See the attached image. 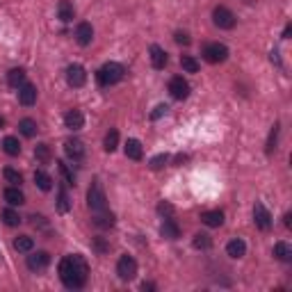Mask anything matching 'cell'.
I'll return each mask as SVG.
<instances>
[{"mask_svg": "<svg viewBox=\"0 0 292 292\" xmlns=\"http://www.w3.org/2000/svg\"><path fill=\"white\" fill-rule=\"evenodd\" d=\"M87 276H89V265L80 253H73V256H66L60 260V278L69 290H80L87 283Z\"/></svg>", "mask_w": 292, "mask_h": 292, "instance_id": "6da1fadb", "label": "cell"}, {"mask_svg": "<svg viewBox=\"0 0 292 292\" xmlns=\"http://www.w3.org/2000/svg\"><path fill=\"white\" fill-rule=\"evenodd\" d=\"M126 75V69L119 62H105L99 71H96V80H99L101 87H112V84L121 82Z\"/></svg>", "mask_w": 292, "mask_h": 292, "instance_id": "7a4b0ae2", "label": "cell"}, {"mask_svg": "<svg viewBox=\"0 0 292 292\" xmlns=\"http://www.w3.org/2000/svg\"><path fill=\"white\" fill-rule=\"evenodd\" d=\"M87 206H89L91 213L108 210V199H105V192L101 187V183H91L89 192H87Z\"/></svg>", "mask_w": 292, "mask_h": 292, "instance_id": "3957f363", "label": "cell"}, {"mask_svg": "<svg viewBox=\"0 0 292 292\" xmlns=\"http://www.w3.org/2000/svg\"><path fill=\"white\" fill-rule=\"evenodd\" d=\"M117 274H119L121 281H133L137 276V260L133 256H121L119 262H117Z\"/></svg>", "mask_w": 292, "mask_h": 292, "instance_id": "277c9868", "label": "cell"}, {"mask_svg": "<svg viewBox=\"0 0 292 292\" xmlns=\"http://www.w3.org/2000/svg\"><path fill=\"white\" fill-rule=\"evenodd\" d=\"M203 57H206V62H210V64H219V62H226L228 60V48L224 44H208L206 48H203Z\"/></svg>", "mask_w": 292, "mask_h": 292, "instance_id": "5b68a950", "label": "cell"}, {"mask_svg": "<svg viewBox=\"0 0 292 292\" xmlns=\"http://www.w3.org/2000/svg\"><path fill=\"white\" fill-rule=\"evenodd\" d=\"M213 21L217 28H222V30H231V28H235V14H233L228 7H215L213 12Z\"/></svg>", "mask_w": 292, "mask_h": 292, "instance_id": "8992f818", "label": "cell"}, {"mask_svg": "<svg viewBox=\"0 0 292 292\" xmlns=\"http://www.w3.org/2000/svg\"><path fill=\"white\" fill-rule=\"evenodd\" d=\"M169 94L176 101H185L189 96V82L183 78V75H176V78L169 80Z\"/></svg>", "mask_w": 292, "mask_h": 292, "instance_id": "52a82bcc", "label": "cell"}, {"mask_svg": "<svg viewBox=\"0 0 292 292\" xmlns=\"http://www.w3.org/2000/svg\"><path fill=\"white\" fill-rule=\"evenodd\" d=\"M253 222H256V226L260 231H269V226H272V215H269V210L262 203L253 206Z\"/></svg>", "mask_w": 292, "mask_h": 292, "instance_id": "ba28073f", "label": "cell"}, {"mask_svg": "<svg viewBox=\"0 0 292 292\" xmlns=\"http://www.w3.org/2000/svg\"><path fill=\"white\" fill-rule=\"evenodd\" d=\"M66 82H69L71 87H82V84L87 82V71L80 64H71L69 69H66Z\"/></svg>", "mask_w": 292, "mask_h": 292, "instance_id": "9c48e42d", "label": "cell"}, {"mask_svg": "<svg viewBox=\"0 0 292 292\" xmlns=\"http://www.w3.org/2000/svg\"><path fill=\"white\" fill-rule=\"evenodd\" d=\"M19 103L25 105V108H30V105L37 103V87L30 82H23L19 87Z\"/></svg>", "mask_w": 292, "mask_h": 292, "instance_id": "30bf717a", "label": "cell"}, {"mask_svg": "<svg viewBox=\"0 0 292 292\" xmlns=\"http://www.w3.org/2000/svg\"><path fill=\"white\" fill-rule=\"evenodd\" d=\"M50 265V253L46 251H37L32 253V256H28V267L32 269V272H41V269H46Z\"/></svg>", "mask_w": 292, "mask_h": 292, "instance_id": "8fae6325", "label": "cell"}, {"mask_svg": "<svg viewBox=\"0 0 292 292\" xmlns=\"http://www.w3.org/2000/svg\"><path fill=\"white\" fill-rule=\"evenodd\" d=\"M75 41L80 46H89L94 41V28L89 23H78V28H75Z\"/></svg>", "mask_w": 292, "mask_h": 292, "instance_id": "7c38bea8", "label": "cell"}, {"mask_svg": "<svg viewBox=\"0 0 292 292\" xmlns=\"http://www.w3.org/2000/svg\"><path fill=\"white\" fill-rule=\"evenodd\" d=\"M64 151L71 160H82L84 158V144L80 142V139H66Z\"/></svg>", "mask_w": 292, "mask_h": 292, "instance_id": "4fadbf2b", "label": "cell"}, {"mask_svg": "<svg viewBox=\"0 0 292 292\" xmlns=\"http://www.w3.org/2000/svg\"><path fill=\"white\" fill-rule=\"evenodd\" d=\"M64 126L69 130H80L84 126V117L80 110H69V112L64 114Z\"/></svg>", "mask_w": 292, "mask_h": 292, "instance_id": "5bb4252c", "label": "cell"}, {"mask_svg": "<svg viewBox=\"0 0 292 292\" xmlns=\"http://www.w3.org/2000/svg\"><path fill=\"white\" fill-rule=\"evenodd\" d=\"M160 233H162V238H167V240H178L180 238V228H178V224L173 222L171 217H167L162 222V226H160Z\"/></svg>", "mask_w": 292, "mask_h": 292, "instance_id": "9a60e30c", "label": "cell"}, {"mask_svg": "<svg viewBox=\"0 0 292 292\" xmlns=\"http://www.w3.org/2000/svg\"><path fill=\"white\" fill-rule=\"evenodd\" d=\"M201 222L210 228H219L224 224V213L222 210H208V213L201 215Z\"/></svg>", "mask_w": 292, "mask_h": 292, "instance_id": "2e32d148", "label": "cell"}, {"mask_svg": "<svg viewBox=\"0 0 292 292\" xmlns=\"http://www.w3.org/2000/svg\"><path fill=\"white\" fill-rule=\"evenodd\" d=\"M226 253H228L231 258H242L244 253H247V244H244V240L233 238L231 242L226 244Z\"/></svg>", "mask_w": 292, "mask_h": 292, "instance_id": "e0dca14e", "label": "cell"}, {"mask_svg": "<svg viewBox=\"0 0 292 292\" xmlns=\"http://www.w3.org/2000/svg\"><path fill=\"white\" fill-rule=\"evenodd\" d=\"M151 64L155 66V69H164L167 66V53H164V48H160V46H151Z\"/></svg>", "mask_w": 292, "mask_h": 292, "instance_id": "ac0fdd59", "label": "cell"}, {"mask_svg": "<svg viewBox=\"0 0 292 292\" xmlns=\"http://www.w3.org/2000/svg\"><path fill=\"white\" fill-rule=\"evenodd\" d=\"M73 5H71L69 0H62L60 5H57V19L62 21V23H71L73 21Z\"/></svg>", "mask_w": 292, "mask_h": 292, "instance_id": "d6986e66", "label": "cell"}, {"mask_svg": "<svg viewBox=\"0 0 292 292\" xmlns=\"http://www.w3.org/2000/svg\"><path fill=\"white\" fill-rule=\"evenodd\" d=\"M142 155H144L142 144H139L137 139H128V142H126V158H130V160H142Z\"/></svg>", "mask_w": 292, "mask_h": 292, "instance_id": "ffe728a7", "label": "cell"}, {"mask_svg": "<svg viewBox=\"0 0 292 292\" xmlns=\"http://www.w3.org/2000/svg\"><path fill=\"white\" fill-rule=\"evenodd\" d=\"M35 183H37V187L44 189V192H50V189H53V178H50L44 169H37L35 171Z\"/></svg>", "mask_w": 292, "mask_h": 292, "instance_id": "44dd1931", "label": "cell"}, {"mask_svg": "<svg viewBox=\"0 0 292 292\" xmlns=\"http://www.w3.org/2000/svg\"><path fill=\"white\" fill-rule=\"evenodd\" d=\"M5 201L10 203V206H21V203H25V197L16 185H12V187L5 189Z\"/></svg>", "mask_w": 292, "mask_h": 292, "instance_id": "7402d4cb", "label": "cell"}, {"mask_svg": "<svg viewBox=\"0 0 292 292\" xmlns=\"http://www.w3.org/2000/svg\"><path fill=\"white\" fill-rule=\"evenodd\" d=\"M14 249L21 253H30L32 249H35V240H32L30 235H19V238L14 240Z\"/></svg>", "mask_w": 292, "mask_h": 292, "instance_id": "603a6c76", "label": "cell"}, {"mask_svg": "<svg viewBox=\"0 0 292 292\" xmlns=\"http://www.w3.org/2000/svg\"><path fill=\"white\" fill-rule=\"evenodd\" d=\"M94 224H96L99 228H112V226H114V215L108 213V210H101V213H96Z\"/></svg>", "mask_w": 292, "mask_h": 292, "instance_id": "cb8c5ba5", "label": "cell"}, {"mask_svg": "<svg viewBox=\"0 0 292 292\" xmlns=\"http://www.w3.org/2000/svg\"><path fill=\"white\" fill-rule=\"evenodd\" d=\"M35 158H37V162H41V164H48L50 162L53 153H50L48 144H37V146H35Z\"/></svg>", "mask_w": 292, "mask_h": 292, "instance_id": "d4e9b609", "label": "cell"}, {"mask_svg": "<svg viewBox=\"0 0 292 292\" xmlns=\"http://www.w3.org/2000/svg\"><path fill=\"white\" fill-rule=\"evenodd\" d=\"M274 256H276L278 260H283V262L292 260V249H290V244L276 242V244H274Z\"/></svg>", "mask_w": 292, "mask_h": 292, "instance_id": "484cf974", "label": "cell"}, {"mask_svg": "<svg viewBox=\"0 0 292 292\" xmlns=\"http://www.w3.org/2000/svg\"><path fill=\"white\" fill-rule=\"evenodd\" d=\"M19 130H21L23 137H35L37 135V121L35 119H21Z\"/></svg>", "mask_w": 292, "mask_h": 292, "instance_id": "4316f807", "label": "cell"}, {"mask_svg": "<svg viewBox=\"0 0 292 292\" xmlns=\"http://www.w3.org/2000/svg\"><path fill=\"white\" fill-rule=\"evenodd\" d=\"M7 82H10V87H16V89H19L21 84L25 82V71L23 69H12L10 73H7Z\"/></svg>", "mask_w": 292, "mask_h": 292, "instance_id": "83f0119b", "label": "cell"}, {"mask_svg": "<svg viewBox=\"0 0 292 292\" xmlns=\"http://www.w3.org/2000/svg\"><path fill=\"white\" fill-rule=\"evenodd\" d=\"M117 146H119V133L117 130H110L108 135H105V142H103V149L108 151V153H112V151H117Z\"/></svg>", "mask_w": 292, "mask_h": 292, "instance_id": "f1b7e54d", "label": "cell"}, {"mask_svg": "<svg viewBox=\"0 0 292 292\" xmlns=\"http://www.w3.org/2000/svg\"><path fill=\"white\" fill-rule=\"evenodd\" d=\"M192 244H194V249H203V251H206V249L213 247V238H210L208 233H197Z\"/></svg>", "mask_w": 292, "mask_h": 292, "instance_id": "f546056e", "label": "cell"}, {"mask_svg": "<svg viewBox=\"0 0 292 292\" xmlns=\"http://www.w3.org/2000/svg\"><path fill=\"white\" fill-rule=\"evenodd\" d=\"M3 149H5L7 155H19L21 153V144H19V139L10 135V137L3 139Z\"/></svg>", "mask_w": 292, "mask_h": 292, "instance_id": "4dcf8cb0", "label": "cell"}, {"mask_svg": "<svg viewBox=\"0 0 292 292\" xmlns=\"http://www.w3.org/2000/svg\"><path fill=\"white\" fill-rule=\"evenodd\" d=\"M3 176H5V180L10 185H16V187H19L21 183H23V176H21L19 171H16V169H12V167H7L5 171H3Z\"/></svg>", "mask_w": 292, "mask_h": 292, "instance_id": "1f68e13d", "label": "cell"}, {"mask_svg": "<svg viewBox=\"0 0 292 292\" xmlns=\"http://www.w3.org/2000/svg\"><path fill=\"white\" fill-rule=\"evenodd\" d=\"M180 66H183V71H187V73H197L199 71V62L194 60L192 55H183V57H180Z\"/></svg>", "mask_w": 292, "mask_h": 292, "instance_id": "d6a6232c", "label": "cell"}, {"mask_svg": "<svg viewBox=\"0 0 292 292\" xmlns=\"http://www.w3.org/2000/svg\"><path fill=\"white\" fill-rule=\"evenodd\" d=\"M3 222H5L7 226H19L21 217H19V213H16V210L7 208V210H3Z\"/></svg>", "mask_w": 292, "mask_h": 292, "instance_id": "836d02e7", "label": "cell"}, {"mask_svg": "<svg viewBox=\"0 0 292 292\" xmlns=\"http://www.w3.org/2000/svg\"><path fill=\"white\" fill-rule=\"evenodd\" d=\"M69 208H71L69 194H66L64 187H62V189H60V201H57V210H60V213H69Z\"/></svg>", "mask_w": 292, "mask_h": 292, "instance_id": "e575fe53", "label": "cell"}, {"mask_svg": "<svg viewBox=\"0 0 292 292\" xmlns=\"http://www.w3.org/2000/svg\"><path fill=\"white\" fill-rule=\"evenodd\" d=\"M276 139H278V124H274L272 133H269V139H267V153H272L276 149Z\"/></svg>", "mask_w": 292, "mask_h": 292, "instance_id": "d590c367", "label": "cell"}, {"mask_svg": "<svg viewBox=\"0 0 292 292\" xmlns=\"http://www.w3.org/2000/svg\"><path fill=\"white\" fill-rule=\"evenodd\" d=\"M57 167H60L62 176H64V178H66V183H69V185H75V178H73V173H71L69 169H66V164H64V162H57Z\"/></svg>", "mask_w": 292, "mask_h": 292, "instance_id": "8d00e7d4", "label": "cell"}, {"mask_svg": "<svg viewBox=\"0 0 292 292\" xmlns=\"http://www.w3.org/2000/svg\"><path fill=\"white\" fill-rule=\"evenodd\" d=\"M167 160H169V155H167V153H160V155H155V158L151 160V169H160V167H162L164 162H167Z\"/></svg>", "mask_w": 292, "mask_h": 292, "instance_id": "74e56055", "label": "cell"}, {"mask_svg": "<svg viewBox=\"0 0 292 292\" xmlns=\"http://www.w3.org/2000/svg\"><path fill=\"white\" fill-rule=\"evenodd\" d=\"M173 39H176V44H183V46H189V35L187 32H176V35H173Z\"/></svg>", "mask_w": 292, "mask_h": 292, "instance_id": "f35d334b", "label": "cell"}, {"mask_svg": "<svg viewBox=\"0 0 292 292\" xmlns=\"http://www.w3.org/2000/svg\"><path fill=\"white\" fill-rule=\"evenodd\" d=\"M158 213L160 215H167V217H171V215H173V206H169V203H160V206H158Z\"/></svg>", "mask_w": 292, "mask_h": 292, "instance_id": "ab89813d", "label": "cell"}, {"mask_svg": "<svg viewBox=\"0 0 292 292\" xmlns=\"http://www.w3.org/2000/svg\"><path fill=\"white\" fill-rule=\"evenodd\" d=\"M167 110H169L167 105H158V108H155L153 112H151V119H160V117H162V114L167 112Z\"/></svg>", "mask_w": 292, "mask_h": 292, "instance_id": "60d3db41", "label": "cell"}, {"mask_svg": "<svg viewBox=\"0 0 292 292\" xmlns=\"http://www.w3.org/2000/svg\"><path fill=\"white\" fill-rule=\"evenodd\" d=\"M30 219H32V226H44V224H46V222H44L46 217H41V215H32Z\"/></svg>", "mask_w": 292, "mask_h": 292, "instance_id": "b9f144b4", "label": "cell"}, {"mask_svg": "<svg viewBox=\"0 0 292 292\" xmlns=\"http://www.w3.org/2000/svg\"><path fill=\"white\" fill-rule=\"evenodd\" d=\"M96 251H99V253H105V251H108V244L101 242V240H96Z\"/></svg>", "mask_w": 292, "mask_h": 292, "instance_id": "7bdbcfd3", "label": "cell"}, {"mask_svg": "<svg viewBox=\"0 0 292 292\" xmlns=\"http://www.w3.org/2000/svg\"><path fill=\"white\" fill-rule=\"evenodd\" d=\"M283 224H285V226H287V228H290V226H292V215H290V213H287V215H285V217H283Z\"/></svg>", "mask_w": 292, "mask_h": 292, "instance_id": "ee69618b", "label": "cell"}, {"mask_svg": "<svg viewBox=\"0 0 292 292\" xmlns=\"http://www.w3.org/2000/svg\"><path fill=\"white\" fill-rule=\"evenodd\" d=\"M290 32H292V28H290V25H285V30H283V39H290Z\"/></svg>", "mask_w": 292, "mask_h": 292, "instance_id": "f6af8a7d", "label": "cell"}, {"mask_svg": "<svg viewBox=\"0 0 292 292\" xmlns=\"http://www.w3.org/2000/svg\"><path fill=\"white\" fill-rule=\"evenodd\" d=\"M142 290L144 292H146V290H155V285H153V283H142Z\"/></svg>", "mask_w": 292, "mask_h": 292, "instance_id": "bcb514c9", "label": "cell"}, {"mask_svg": "<svg viewBox=\"0 0 292 292\" xmlns=\"http://www.w3.org/2000/svg\"><path fill=\"white\" fill-rule=\"evenodd\" d=\"M3 126H5V119H3V117H0V128H3Z\"/></svg>", "mask_w": 292, "mask_h": 292, "instance_id": "7dc6e473", "label": "cell"}]
</instances>
